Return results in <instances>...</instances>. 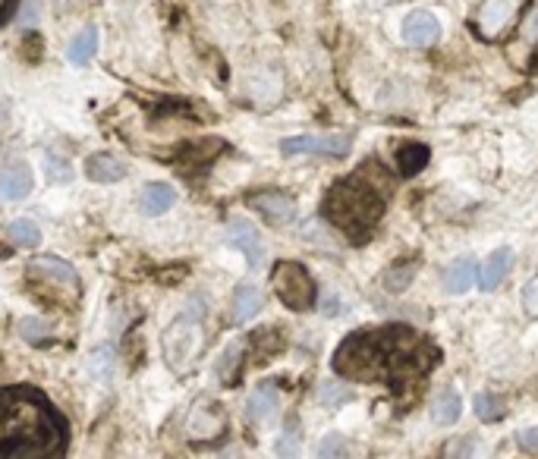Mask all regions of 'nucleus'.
<instances>
[{
  "mask_svg": "<svg viewBox=\"0 0 538 459\" xmlns=\"http://www.w3.org/2000/svg\"><path fill=\"white\" fill-rule=\"evenodd\" d=\"M29 274L48 280V283H63V287L76 290L79 287V277H76V268L67 265L63 258H54V255H38L29 261Z\"/></svg>",
  "mask_w": 538,
  "mask_h": 459,
  "instance_id": "nucleus-9",
  "label": "nucleus"
},
{
  "mask_svg": "<svg viewBox=\"0 0 538 459\" xmlns=\"http://www.w3.org/2000/svg\"><path fill=\"white\" fill-rule=\"evenodd\" d=\"M441 35V26H438V16L428 13V10H413L410 16L403 19V38L410 41L413 48H425L432 45V41Z\"/></svg>",
  "mask_w": 538,
  "mask_h": 459,
  "instance_id": "nucleus-8",
  "label": "nucleus"
},
{
  "mask_svg": "<svg viewBox=\"0 0 538 459\" xmlns=\"http://www.w3.org/2000/svg\"><path fill=\"white\" fill-rule=\"evenodd\" d=\"M476 412H479V419H501L504 406L498 403V397H491V393H479V397H476Z\"/></svg>",
  "mask_w": 538,
  "mask_h": 459,
  "instance_id": "nucleus-26",
  "label": "nucleus"
},
{
  "mask_svg": "<svg viewBox=\"0 0 538 459\" xmlns=\"http://www.w3.org/2000/svg\"><path fill=\"white\" fill-rule=\"evenodd\" d=\"M350 136H290L281 142L284 155H343Z\"/></svg>",
  "mask_w": 538,
  "mask_h": 459,
  "instance_id": "nucleus-6",
  "label": "nucleus"
},
{
  "mask_svg": "<svg viewBox=\"0 0 538 459\" xmlns=\"http://www.w3.org/2000/svg\"><path fill=\"white\" fill-rule=\"evenodd\" d=\"M32 186H35V180H32V170L26 164H13L0 173V195H4L7 202L26 199V195L32 192Z\"/></svg>",
  "mask_w": 538,
  "mask_h": 459,
  "instance_id": "nucleus-12",
  "label": "nucleus"
},
{
  "mask_svg": "<svg viewBox=\"0 0 538 459\" xmlns=\"http://www.w3.org/2000/svg\"><path fill=\"white\" fill-rule=\"evenodd\" d=\"M98 51V29L89 26V29H82L76 38H73V45L67 51L70 63H76V67H85V63L92 60V54Z\"/></svg>",
  "mask_w": 538,
  "mask_h": 459,
  "instance_id": "nucleus-20",
  "label": "nucleus"
},
{
  "mask_svg": "<svg viewBox=\"0 0 538 459\" xmlns=\"http://www.w3.org/2000/svg\"><path fill=\"white\" fill-rule=\"evenodd\" d=\"M523 35H526V41H529V45H538V4L532 7V13H529V19H526Z\"/></svg>",
  "mask_w": 538,
  "mask_h": 459,
  "instance_id": "nucleus-30",
  "label": "nucleus"
},
{
  "mask_svg": "<svg viewBox=\"0 0 538 459\" xmlns=\"http://www.w3.org/2000/svg\"><path fill=\"white\" fill-rule=\"evenodd\" d=\"M441 353L413 327H375V331H356L340 343L334 356V371L353 381H391L403 384L425 378Z\"/></svg>",
  "mask_w": 538,
  "mask_h": 459,
  "instance_id": "nucleus-1",
  "label": "nucleus"
},
{
  "mask_svg": "<svg viewBox=\"0 0 538 459\" xmlns=\"http://www.w3.org/2000/svg\"><path fill=\"white\" fill-rule=\"evenodd\" d=\"M10 239L23 249H35L41 243V230H38L35 221H29V217H16V221L10 224Z\"/></svg>",
  "mask_w": 538,
  "mask_h": 459,
  "instance_id": "nucleus-21",
  "label": "nucleus"
},
{
  "mask_svg": "<svg viewBox=\"0 0 538 459\" xmlns=\"http://www.w3.org/2000/svg\"><path fill=\"white\" fill-rule=\"evenodd\" d=\"M271 283H274V293L281 296L287 309L309 312L315 305V280L299 261H281V265L274 268Z\"/></svg>",
  "mask_w": 538,
  "mask_h": 459,
  "instance_id": "nucleus-5",
  "label": "nucleus"
},
{
  "mask_svg": "<svg viewBox=\"0 0 538 459\" xmlns=\"http://www.w3.org/2000/svg\"><path fill=\"white\" fill-rule=\"evenodd\" d=\"M523 305H526V312L532 318H538V277L526 283V290H523Z\"/></svg>",
  "mask_w": 538,
  "mask_h": 459,
  "instance_id": "nucleus-28",
  "label": "nucleus"
},
{
  "mask_svg": "<svg viewBox=\"0 0 538 459\" xmlns=\"http://www.w3.org/2000/svg\"><path fill=\"white\" fill-rule=\"evenodd\" d=\"M520 447L529 453H538V428H526L520 431Z\"/></svg>",
  "mask_w": 538,
  "mask_h": 459,
  "instance_id": "nucleus-31",
  "label": "nucleus"
},
{
  "mask_svg": "<svg viewBox=\"0 0 538 459\" xmlns=\"http://www.w3.org/2000/svg\"><path fill=\"white\" fill-rule=\"evenodd\" d=\"M277 406H281V400H277L274 384L255 387L252 400H249V419H255V422H268V419H274Z\"/></svg>",
  "mask_w": 538,
  "mask_h": 459,
  "instance_id": "nucleus-19",
  "label": "nucleus"
},
{
  "mask_svg": "<svg viewBox=\"0 0 538 459\" xmlns=\"http://www.w3.org/2000/svg\"><path fill=\"white\" fill-rule=\"evenodd\" d=\"M16 4H19V0H0V26H4L7 19L16 13Z\"/></svg>",
  "mask_w": 538,
  "mask_h": 459,
  "instance_id": "nucleus-33",
  "label": "nucleus"
},
{
  "mask_svg": "<svg viewBox=\"0 0 538 459\" xmlns=\"http://www.w3.org/2000/svg\"><path fill=\"white\" fill-rule=\"evenodd\" d=\"M89 375H92V381H111V375H114V349L111 346H101V349H95V353L89 356Z\"/></svg>",
  "mask_w": 538,
  "mask_h": 459,
  "instance_id": "nucleus-22",
  "label": "nucleus"
},
{
  "mask_svg": "<svg viewBox=\"0 0 538 459\" xmlns=\"http://www.w3.org/2000/svg\"><path fill=\"white\" fill-rule=\"evenodd\" d=\"M45 170H48V180L51 183H70L73 180V167L63 161L54 148L45 151Z\"/></svg>",
  "mask_w": 538,
  "mask_h": 459,
  "instance_id": "nucleus-25",
  "label": "nucleus"
},
{
  "mask_svg": "<svg viewBox=\"0 0 538 459\" xmlns=\"http://www.w3.org/2000/svg\"><path fill=\"white\" fill-rule=\"evenodd\" d=\"M513 265V249H498V252H491L488 261H485V268L479 274V283H482V290H498L507 271Z\"/></svg>",
  "mask_w": 538,
  "mask_h": 459,
  "instance_id": "nucleus-15",
  "label": "nucleus"
},
{
  "mask_svg": "<svg viewBox=\"0 0 538 459\" xmlns=\"http://www.w3.org/2000/svg\"><path fill=\"white\" fill-rule=\"evenodd\" d=\"M202 343H205L202 312L199 309L180 312L161 334V349H164L167 368L174 371V375H186V371L196 365V359L202 353Z\"/></svg>",
  "mask_w": 538,
  "mask_h": 459,
  "instance_id": "nucleus-4",
  "label": "nucleus"
},
{
  "mask_svg": "<svg viewBox=\"0 0 538 459\" xmlns=\"http://www.w3.org/2000/svg\"><path fill=\"white\" fill-rule=\"evenodd\" d=\"M460 397H457V390H444L441 393V400L435 403V419L441 425H454L460 419Z\"/></svg>",
  "mask_w": 538,
  "mask_h": 459,
  "instance_id": "nucleus-23",
  "label": "nucleus"
},
{
  "mask_svg": "<svg viewBox=\"0 0 538 459\" xmlns=\"http://www.w3.org/2000/svg\"><path fill=\"white\" fill-rule=\"evenodd\" d=\"M262 290L255 287L252 280H243L240 287H236V293H233V318L236 321H249V318H255L258 312H262Z\"/></svg>",
  "mask_w": 538,
  "mask_h": 459,
  "instance_id": "nucleus-14",
  "label": "nucleus"
},
{
  "mask_svg": "<svg viewBox=\"0 0 538 459\" xmlns=\"http://www.w3.org/2000/svg\"><path fill=\"white\" fill-rule=\"evenodd\" d=\"M510 13H513L510 0H488V4L482 7V13H479L482 35H498L510 23Z\"/></svg>",
  "mask_w": 538,
  "mask_h": 459,
  "instance_id": "nucleus-17",
  "label": "nucleus"
},
{
  "mask_svg": "<svg viewBox=\"0 0 538 459\" xmlns=\"http://www.w3.org/2000/svg\"><path fill=\"white\" fill-rule=\"evenodd\" d=\"M186 431H189L192 441H214V437L224 431V419L208 403H199L196 409L189 412Z\"/></svg>",
  "mask_w": 538,
  "mask_h": 459,
  "instance_id": "nucleus-10",
  "label": "nucleus"
},
{
  "mask_svg": "<svg viewBox=\"0 0 538 459\" xmlns=\"http://www.w3.org/2000/svg\"><path fill=\"white\" fill-rule=\"evenodd\" d=\"M70 444L67 419L41 390L0 387V459L63 456Z\"/></svg>",
  "mask_w": 538,
  "mask_h": 459,
  "instance_id": "nucleus-2",
  "label": "nucleus"
},
{
  "mask_svg": "<svg viewBox=\"0 0 538 459\" xmlns=\"http://www.w3.org/2000/svg\"><path fill=\"white\" fill-rule=\"evenodd\" d=\"M397 164H400V173H419L428 164V148L425 145H406V148H400Z\"/></svg>",
  "mask_w": 538,
  "mask_h": 459,
  "instance_id": "nucleus-24",
  "label": "nucleus"
},
{
  "mask_svg": "<svg viewBox=\"0 0 538 459\" xmlns=\"http://www.w3.org/2000/svg\"><path fill=\"white\" fill-rule=\"evenodd\" d=\"M394 183L387 177V170L375 161L362 164L353 170L350 177H343L340 183L331 186L328 199H325V217L340 230L347 233L353 243L369 239L375 224L381 221V214L391 202Z\"/></svg>",
  "mask_w": 538,
  "mask_h": 459,
  "instance_id": "nucleus-3",
  "label": "nucleus"
},
{
  "mask_svg": "<svg viewBox=\"0 0 538 459\" xmlns=\"http://www.w3.org/2000/svg\"><path fill=\"white\" fill-rule=\"evenodd\" d=\"M255 208L262 211L274 227H284L296 217V205L290 199H284V195H262V199L255 202Z\"/></svg>",
  "mask_w": 538,
  "mask_h": 459,
  "instance_id": "nucleus-18",
  "label": "nucleus"
},
{
  "mask_svg": "<svg viewBox=\"0 0 538 459\" xmlns=\"http://www.w3.org/2000/svg\"><path fill=\"white\" fill-rule=\"evenodd\" d=\"M85 177L92 183H120L126 177V164L117 155H107V151H98L89 161H85Z\"/></svg>",
  "mask_w": 538,
  "mask_h": 459,
  "instance_id": "nucleus-11",
  "label": "nucleus"
},
{
  "mask_svg": "<svg viewBox=\"0 0 538 459\" xmlns=\"http://www.w3.org/2000/svg\"><path fill=\"white\" fill-rule=\"evenodd\" d=\"M174 202H177V192H174V186H167V183H148L142 189V195H139V208L148 217H158V214L170 211V208H174Z\"/></svg>",
  "mask_w": 538,
  "mask_h": 459,
  "instance_id": "nucleus-13",
  "label": "nucleus"
},
{
  "mask_svg": "<svg viewBox=\"0 0 538 459\" xmlns=\"http://www.w3.org/2000/svg\"><path fill=\"white\" fill-rule=\"evenodd\" d=\"M19 334H23V340H29V343H38L41 337L51 334V327L45 321H38V318H26L23 324H19Z\"/></svg>",
  "mask_w": 538,
  "mask_h": 459,
  "instance_id": "nucleus-27",
  "label": "nucleus"
},
{
  "mask_svg": "<svg viewBox=\"0 0 538 459\" xmlns=\"http://www.w3.org/2000/svg\"><path fill=\"white\" fill-rule=\"evenodd\" d=\"M447 290L450 293H466L472 283L479 280V265H476V258L466 255V258H457L454 265L447 268Z\"/></svg>",
  "mask_w": 538,
  "mask_h": 459,
  "instance_id": "nucleus-16",
  "label": "nucleus"
},
{
  "mask_svg": "<svg viewBox=\"0 0 538 459\" xmlns=\"http://www.w3.org/2000/svg\"><path fill=\"white\" fill-rule=\"evenodd\" d=\"M240 359V343H233V346H227V353L221 356V362H218V375L224 378V375H230V368H233V362Z\"/></svg>",
  "mask_w": 538,
  "mask_h": 459,
  "instance_id": "nucleus-29",
  "label": "nucleus"
},
{
  "mask_svg": "<svg viewBox=\"0 0 538 459\" xmlns=\"http://www.w3.org/2000/svg\"><path fill=\"white\" fill-rule=\"evenodd\" d=\"M227 239L240 249L249 261V268H258L265 258V246H262V236H258V230L243 221V217H236V221H230V230H227Z\"/></svg>",
  "mask_w": 538,
  "mask_h": 459,
  "instance_id": "nucleus-7",
  "label": "nucleus"
},
{
  "mask_svg": "<svg viewBox=\"0 0 538 459\" xmlns=\"http://www.w3.org/2000/svg\"><path fill=\"white\" fill-rule=\"evenodd\" d=\"M340 447H343V437H340V434H331L328 441L321 444L318 453H321V456H334V453H340Z\"/></svg>",
  "mask_w": 538,
  "mask_h": 459,
  "instance_id": "nucleus-32",
  "label": "nucleus"
}]
</instances>
